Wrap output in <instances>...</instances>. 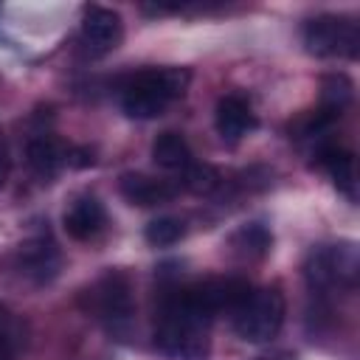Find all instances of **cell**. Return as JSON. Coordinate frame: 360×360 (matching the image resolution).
Returning <instances> with one entry per match:
<instances>
[{
    "mask_svg": "<svg viewBox=\"0 0 360 360\" xmlns=\"http://www.w3.org/2000/svg\"><path fill=\"white\" fill-rule=\"evenodd\" d=\"M211 318L202 315L183 287L169 284L155 304V346L172 360H205L211 352Z\"/></svg>",
    "mask_w": 360,
    "mask_h": 360,
    "instance_id": "1",
    "label": "cell"
},
{
    "mask_svg": "<svg viewBox=\"0 0 360 360\" xmlns=\"http://www.w3.org/2000/svg\"><path fill=\"white\" fill-rule=\"evenodd\" d=\"M191 82L188 68H146L121 84V110L129 118H158Z\"/></svg>",
    "mask_w": 360,
    "mask_h": 360,
    "instance_id": "2",
    "label": "cell"
},
{
    "mask_svg": "<svg viewBox=\"0 0 360 360\" xmlns=\"http://www.w3.org/2000/svg\"><path fill=\"white\" fill-rule=\"evenodd\" d=\"M87 312H93L110 335L127 338L132 329V315H135V301H132V287L127 273L121 270H107L104 276L96 278V284L84 292Z\"/></svg>",
    "mask_w": 360,
    "mask_h": 360,
    "instance_id": "3",
    "label": "cell"
},
{
    "mask_svg": "<svg viewBox=\"0 0 360 360\" xmlns=\"http://www.w3.org/2000/svg\"><path fill=\"white\" fill-rule=\"evenodd\" d=\"M287 315L284 292L273 287L250 290V295L233 309V332L245 343H267L278 335Z\"/></svg>",
    "mask_w": 360,
    "mask_h": 360,
    "instance_id": "4",
    "label": "cell"
},
{
    "mask_svg": "<svg viewBox=\"0 0 360 360\" xmlns=\"http://www.w3.org/2000/svg\"><path fill=\"white\" fill-rule=\"evenodd\" d=\"M360 273L357 248L352 242L338 245H318L309 250L304 262V278L309 290L329 292V290H352Z\"/></svg>",
    "mask_w": 360,
    "mask_h": 360,
    "instance_id": "5",
    "label": "cell"
},
{
    "mask_svg": "<svg viewBox=\"0 0 360 360\" xmlns=\"http://www.w3.org/2000/svg\"><path fill=\"white\" fill-rule=\"evenodd\" d=\"M304 51L318 59H357L360 53V25L343 14H318L301 28Z\"/></svg>",
    "mask_w": 360,
    "mask_h": 360,
    "instance_id": "6",
    "label": "cell"
},
{
    "mask_svg": "<svg viewBox=\"0 0 360 360\" xmlns=\"http://www.w3.org/2000/svg\"><path fill=\"white\" fill-rule=\"evenodd\" d=\"M11 267L31 287H45L59 276L62 253L51 236L37 233V236L25 239L22 245H17V250L11 253Z\"/></svg>",
    "mask_w": 360,
    "mask_h": 360,
    "instance_id": "7",
    "label": "cell"
},
{
    "mask_svg": "<svg viewBox=\"0 0 360 360\" xmlns=\"http://www.w3.org/2000/svg\"><path fill=\"white\" fill-rule=\"evenodd\" d=\"M186 290V298L214 321L217 312L222 309H236L248 295H250V281L248 278H239V276H211V278H202V281H194Z\"/></svg>",
    "mask_w": 360,
    "mask_h": 360,
    "instance_id": "8",
    "label": "cell"
},
{
    "mask_svg": "<svg viewBox=\"0 0 360 360\" xmlns=\"http://www.w3.org/2000/svg\"><path fill=\"white\" fill-rule=\"evenodd\" d=\"M124 39V22L121 14L104 6H87L82 14V28H79V45L84 56L98 59L115 51Z\"/></svg>",
    "mask_w": 360,
    "mask_h": 360,
    "instance_id": "9",
    "label": "cell"
},
{
    "mask_svg": "<svg viewBox=\"0 0 360 360\" xmlns=\"http://www.w3.org/2000/svg\"><path fill=\"white\" fill-rule=\"evenodd\" d=\"M118 191L129 205L152 208V205L172 202L180 194V183H172V180H163V177H149V174H141V172H127L118 180Z\"/></svg>",
    "mask_w": 360,
    "mask_h": 360,
    "instance_id": "10",
    "label": "cell"
},
{
    "mask_svg": "<svg viewBox=\"0 0 360 360\" xmlns=\"http://www.w3.org/2000/svg\"><path fill=\"white\" fill-rule=\"evenodd\" d=\"M214 127H217V132H219L222 141L236 143V141H242L250 129H256V112H253L250 101H248L242 93H225V96L217 101Z\"/></svg>",
    "mask_w": 360,
    "mask_h": 360,
    "instance_id": "11",
    "label": "cell"
},
{
    "mask_svg": "<svg viewBox=\"0 0 360 360\" xmlns=\"http://www.w3.org/2000/svg\"><path fill=\"white\" fill-rule=\"evenodd\" d=\"M104 222H107L104 205H101V200L93 197V194H79V197L68 205V211H65V217H62L65 233H68L70 239H76V242L93 239V236L104 228Z\"/></svg>",
    "mask_w": 360,
    "mask_h": 360,
    "instance_id": "12",
    "label": "cell"
},
{
    "mask_svg": "<svg viewBox=\"0 0 360 360\" xmlns=\"http://www.w3.org/2000/svg\"><path fill=\"white\" fill-rule=\"evenodd\" d=\"M25 158H28V169L42 180V183H51L59 169L68 163V149L53 138V135H37L28 141L25 146Z\"/></svg>",
    "mask_w": 360,
    "mask_h": 360,
    "instance_id": "13",
    "label": "cell"
},
{
    "mask_svg": "<svg viewBox=\"0 0 360 360\" xmlns=\"http://www.w3.org/2000/svg\"><path fill=\"white\" fill-rule=\"evenodd\" d=\"M318 163L332 174V183L340 194H346L352 202L357 200V169H354V155L343 146H321L318 149Z\"/></svg>",
    "mask_w": 360,
    "mask_h": 360,
    "instance_id": "14",
    "label": "cell"
},
{
    "mask_svg": "<svg viewBox=\"0 0 360 360\" xmlns=\"http://www.w3.org/2000/svg\"><path fill=\"white\" fill-rule=\"evenodd\" d=\"M273 233L264 222H245L228 236V250L242 262H259L270 253Z\"/></svg>",
    "mask_w": 360,
    "mask_h": 360,
    "instance_id": "15",
    "label": "cell"
},
{
    "mask_svg": "<svg viewBox=\"0 0 360 360\" xmlns=\"http://www.w3.org/2000/svg\"><path fill=\"white\" fill-rule=\"evenodd\" d=\"M152 160H155V166H160L166 172H183L194 160V155H191L188 141L180 132H160L152 141Z\"/></svg>",
    "mask_w": 360,
    "mask_h": 360,
    "instance_id": "16",
    "label": "cell"
},
{
    "mask_svg": "<svg viewBox=\"0 0 360 360\" xmlns=\"http://www.w3.org/2000/svg\"><path fill=\"white\" fill-rule=\"evenodd\" d=\"M352 96H354V84L349 82V76L346 73H329L321 82V104L318 107L340 118L343 110L352 104Z\"/></svg>",
    "mask_w": 360,
    "mask_h": 360,
    "instance_id": "17",
    "label": "cell"
},
{
    "mask_svg": "<svg viewBox=\"0 0 360 360\" xmlns=\"http://www.w3.org/2000/svg\"><path fill=\"white\" fill-rule=\"evenodd\" d=\"M180 174H183L180 188H186V191H191V194H211V191H217L219 183H222L219 169L211 166V163H197V160H191Z\"/></svg>",
    "mask_w": 360,
    "mask_h": 360,
    "instance_id": "18",
    "label": "cell"
},
{
    "mask_svg": "<svg viewBox=\"0 0 360 360\" xmlns=\"http://www.w3.org/2000/svg\"><path fill=\"white\" fill-rule=\"evenodd\" d=\"M186 236V222L180 217H158L143 228V239L152 248H169L177 245Z\"/></svg>",
    "mask_w": 360,
    "mask_h": 360,
    "instance_id": "19",
    "label": "cell"
},
{
    "mask_svg": "<svg viewBox=\"0 0 360 360\" xmlns=\"http://www.w3.org/2000/svg\"><path fill=\"white\" fill-rule=\"evenodd\" d=\"M17 354V332H14V321L11 315L0 323V360H14Z\"/></svg>",
    "mask_w": 360,
    "mask_h": 360,
    "instance_id": "20",
    "label": "cell"
},
{
    "mask_svg": "<svg viewBox=\"0 0 360 360\" xmlns=\"http://www.w3.org/2000/svg\"><path fill=\"white\" fill-rule=\"evenodd\" d=\"M93 163H96L93 149H87V146H68V166L84 169V166H93Z\"/></svg>",
    "mask_w": 360,
    "mask_h": 360,
    "instance_id": "21",
    "label": "cell"
},
{
    "mask_svg": "<svg viewBox=\"0 0 360 360\" xmlns=\"http://www.w3.org/2000/svg\"><path fill=\"white\" fill-rule=\"evenodd\" d=\"M8 172H11V158H8L6 146L0 143V188H3V186H6V180H8Z\"/></svg>",
    "mask_w": 360,
    "mask_h": 360,
    "instance_id": "22",
    "label": "cell"
},
{
    "mask_svg": "<svg viewBox=\"0 0 360 360\" xmlns=\"http://www.w3.org/2000/svg\"><path fill=\"white\" fill-rule=\"evenodd\" d=\"M256 360H295L290 354H273V357H256Z\"/></svg>",
    "mask_w": 360,
    "mask_h": 360,
    "instance_id": "23",
    "label": "cell"
}]
</instances>
